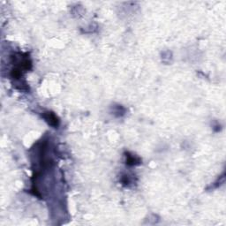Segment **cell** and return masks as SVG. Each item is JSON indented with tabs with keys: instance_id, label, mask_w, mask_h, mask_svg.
<instances>
[{
	"instance_id": "6da1fadb",
	"label": "cell",
	"mask_w": 226,
	"mask_h": 226,
	"mask_svg": "<svg viewBox=\"0 0 226 226\" xmlns=\"http://www.w3.org/2000/svg\"><path fill=\"white\" fill-rule=\"evenodd\" d=\"M47 117H45L44 116V118L49 122V125H51V126H58V118H56V116H55L53 113L51 112H47Z\"/></svg>"
}]
</instances>
